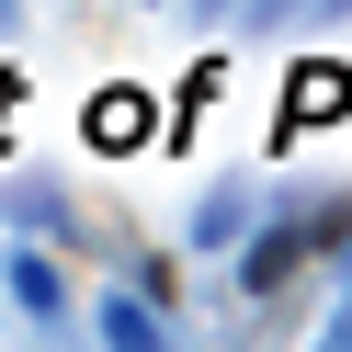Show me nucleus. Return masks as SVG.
Segmentation results:
<instances>
[{"label":"nucleus","mask_w":352,"mask_h":352,"mask_svg":"<svg viewBox=\"0 0 352 352\" xmlns=\"http://www.w3.org/2000/svg\"><path fill=\"white\" fill-rule=\"evenodd\" d=\"M0 23H12V0H0Z\"/></svg>","instance_id":"obj_2"},{"label":"nucleus","mask_w":352,"mask_h":352,"mask_svg":"<svg viewBox=\"0 0 352 352\" xmlns=\"http://www.w3.org/2000/svg\"><path fill=\"white\" fill-rule=\"evenodd\" d=\"M329 352H352V307H341V329H329Z\"/></svg>","instance_id":"obj_1"}]
</instances>
